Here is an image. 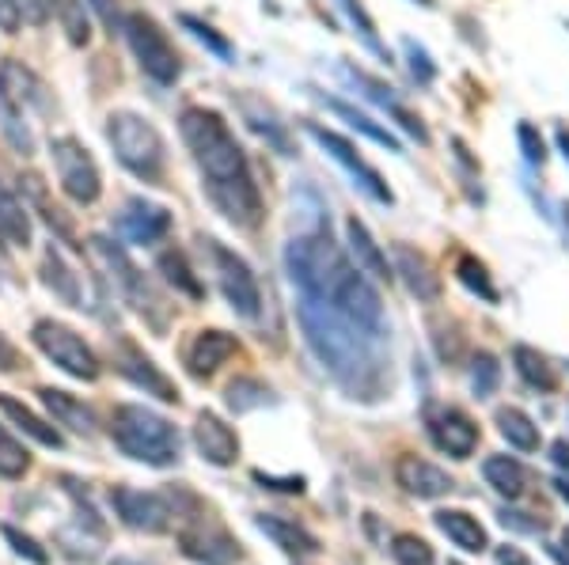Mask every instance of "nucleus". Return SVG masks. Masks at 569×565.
Here are the masks:
<instances>
[{"instance_id":"nucleus-45","label":"nucleus","mask_w":569,"mask_h":565,"mask_svg":"<svg viewBox=\"0 0 569 565\" xmlns=\"http://www.w3.org/2000/svg\"><path fill=\"white\" fill-rule=\"evenodd\" d=\"M0 531H4V539H8V543H12V551H15V554H23V558H31L35 565H46V562H49V554L43 551V546H38L31 535H20V531H15L12 523H4V528H0Z\"/></svg>"},{"instance_id":"nucleus-21","label":"nucleus","mask_w":569,"mask_h":565,"mask_svg":"<svg viewBox=\"0 0 569 565\" xmlns=\"http://www.w3.org/2000/svg\"><path fill=\"white\" fill-rule=\"evenodd\" d=\"M395 273L407 281V289L418 301L425 304L441 301V278L433 273V262H429L422 251H414V247L407 244H395Z\"/></svg>"},{"instance_id":"nucleus-57","label":"nucleus","mask_w":569,"mask_h":565,"mask_svg":"<svg viewBox=\"0 0 569 565\" xmlns=\"http://www.w3.org/2000/svg\"><path fill=\"white\" fill-rule=\"evenodd\" d=\"M566 546H569V531H566Z\"/></svg>"},{"instance_id":"nucleus-33","label":"nucleus","mask_w":569,"mask_h":565,"mask_svg":"<svg viewBox=\"0 0 569 565\" xmlns=\"http://www.w3.org/2000/svg\"><path fill=\"white\" fill-rule=\"evenodd\" d=\"M498 429L501 437L509 440V444L516 448V452H535L539 448V426H535L532 418H527L524 410H516V406H501L498 410Z\"/></svg>"},{"instance_id":"nucleus-52","label":"nucleus","mask_w":569,"mask_h":565,"mask_svg":"<svg viewBox=\"0 0 569 565\" xmlns=\"http://www.w3.org/2000/svg\"><path fill=\"white\" fill-rule=\"evenodd\" d=\"M0 369H4V372H15V369H20V353H15V349L8 346L4 338H0Z\"/></svg>"},{"instance_id":"nucleus-7","label":"nucleus","mask_w":569,"mask_h":565,"mask_svg":"<svg viewBox=\"0 0 569 565\" xmlns=\"http://www.w3.org/2000/svg\"><path fill=\"white\" fill-rule=\"evenodd\" d=\"M122 35H126L129 49H134L141 72L145 77H152L156 84L171 88L179 77H183V57H179L175 43H171L168 31H163L148 12H126V20H122Z\"/></svg>"},{"instance_id":"nucleus-17","label":"nucleus","mask_w":569,"mask_h":565,"mask_svg":"<svg viewBox=\"0 0 569 565\" xmlns=\"http://www.w3.org/2000/svg\"><path fill=\"white\" fill-rule=\"evenodd\" d=\"M194 444L197 452H202L205 463H213V467H232L239 460V437L236 429L228 426V421H220L213 410H202L194 421Z\"/></svg>"},{"instance_id":"nucleus-22","label":"nucleus","mask_w":569,"mask_h":565,"mask_svg":"<svg viewBox=\"0 0 569 565\" xmlns=\"http://www.w3.org/2000/svg\"><path fill=\"white\" fill-rule=\"evenodd\" d=\"M345 239H350L353 262H357L368 278H376V281H391L395 278L391 262H387V255L379 251V244L373 239V231L365 228V221H357V217L345 221Z\"/></svg>"},{"instance_id":"nucleus-34","label":"nucleus","mask_w":569,"mask_h":565,"mask_svg":"<svg viewBox=\"0 0 569 565\" xmlns=\"http://www.w3.org/2000/svg\"><path fill=\"white\" fill-rule=\"evenodd\" d=\"M323 103L331 106V111L338 114V118H345V122H350V126L357 129V133H365L368 140H376V145L391 148V152H399V148H402V145H399V137H395L391 129H384V126H379V122L368 118V114H361L357 106H350V103H345V99H323Z\"/></svg>"},{"instance_id":"nucleus-48","label":"nucleus","mask_w":569,"mask_h":565,"mask_svg":"<svg viewBox=\"0 0 569 565\" xmlns=\"http://www.w3.org/2000/svg\"><path fill=\"white\" fill-rule=\"evenodd\" d=\"M23 27L20 12H15L12 0H0V31H8V35H15V31Z\"/></svg>"},{"instance_id":"nucleus-16","label":"nucleus","mask_w":569,"mask_h":565,"mask_svg":"<svg viewBox=\"0 0 569 565\" xmlns=\"http://www.w3.org/2000/svg\"><path fill=\"white\" fill-rule=\"evenodd\" d=\"M118 231H122V239H129V244H141V247L160 244V239L171 231V213L163 210V205L145 202V197H129L118 213Z\"/></svg>"},{"instance_id":"nucleus-55","label":"nucleus","mask_w":569,"mask_h":565,"mask_svg":"<svg viewBox=\"0 0 569 565\" xmlns=\"http://www.w3.org/2000/svg\"><path fill=\"white\" fill-rule=\"evenodd\" d=\"M555 489H558V494H562L566 501H569V478H558V482H555Z\"/></svg>"},{"instance_id":"nucleus-29","label":"nucleus","mask_w":569,"mask_h":565,"mask_svg":"<svg viewBox=\"0 0 569 565\" xmlns=\"http://www.w3.org/2000/svg\"><path fill=\"white\" fill-rule=\"evenodd\" d=\"M482 475L501 497H509V501L524 497V489H527V471L521 460H513V455H490V460L482 463Z\"/></svg>"},{"instance_id":"nucleus-8","label":"nucleus","mask_w":569,"mask_h":565,"mask_svg":"<svg viewBox=\"0 0 569 565\" xmlns=\"http://www.w3.org/2000/svg\"><path fill=\"white\" fill-rule=\"evenodd\" d=\"M49 156H54L57 182H61L65 197L77 205H95L103 194V174H99L95 156L80 145V137L61 133V137L49 140Z\"/></svg>"},{"instance_id":"nucleus-56","label":"nucleus","mask_w":569,"mask_h":565,"mask_svg":"<svg viewBox=\"0 0 569 565\" xmlns=\"http://www.w3.org/2000/svg\"><path fill=\"white\" fill-rule=\"evenodd\" d=\"M418 4H425V8H429V4H433V0H418Z\"/></svg>"},{"instance_id":"nucleus-9","label":"nucleus","mask_w":569,"mask_h":565,"mask_svg":"<svg viewBox=\"0 0 569 565\" xmlns=\"http://www.w3.org/2000/svg\"><path fill=\"white\" fill-rule=\"evenodd\" d=\"M31 338H35V346L43 349L57 369L69 372L72 380H99V372H103L95 349L88 346L72 327H65V323L38 319L35 327H31Z\"/></svg>"},{"instance_id":"nucleus-27","label":"nucleus","mask_w":569,"mask_h":565,"mask_svg":"<svg viewBox=\"0 0 569 565\" xmlns=\"http://www.w3.org/2000/svg\"><path fill=\"white\" fill-rule=\"evenodd\" d=\"M0 239L12 247H31V217L27 205L15 197L8 182H0Z\"/></svg>"},{"instance_id":"nucleus-15","label":"nucleus","mask_w":569,"mask_h":565,"mask_svg":"<svg viewBox=\"0 0 569 565\" xmlns=\"http://www.w3.org/2000/svg\"><path fill=\"white\" fill-rule=\"evenodd\" d=\"M179 546L190 562L197 565H236L239 562V543L228 535L220 523H213L209 517L194 512L190 523L179 531Z\"/></svg>"},{"instance_id":"nucleus-46","label":"nucleus","mask_w":569,"mask_h":565,"mask_svg":"<svg viewBox=\"0 0 569 565\" xmlns=\"http://www.w3.org/2000/svg\"><path fill=\"white\" fill-rule=\"evenodd\" d=\"M15 12H20L23 23H31V27H43L49 20V0H12Z\"/></svg>"},{"instance_id":"nucleus-19","label":"nucleus","mask_w":569,"mask_h":565,"mask_svg":"<svg viewBox=\"0 0 569 565\" xmlns=\"http://www.w3.org/2000/svg\"><path fill=\"white\" fill-rule=\"evenodd\" d=\"M114 364H118L122 376L134 380L137 387H145V395H156V398H163V403H179V387L171 384V380L163 376V372L156 369L137 346L122 342L118 353H114Z\"/></svg>"},{"instance_id":"nucleus-53","label":"nucleus","mask_w":569,"mask_h":565,"mask_svg":"<svg viewBox=\"0 0 569 565\" xmlns=\"http://www.w3.org/2000/svg\"><path fill=\"white\" fill-rule=\"evenodd\" d=\"M550 460L562 471H569V440H555V444H550Z\"/></svg>"},{"instance_id":"nucleus-32","label":"nucleus","mask_w":569,"mask_h":565,"mask_svg":"<svg viewBox=\"0 0 569 565\" xmlns=\"http://www.w3.org/2000/svg\"><path fill=\"white\" fill-rule=\"evenodd\" d=\"M0 410H4L8 418H12L15 426H20L31 440H38V444H46V448H61V433H57V429L49 426V421L38 418L35 410H27V406H23L20 398L0 395Z\"/></svg>"},{"instance_id":"nucleus-14","label":"nucleus","mask_w":569,"mask_h":565,"mask_svg":"<svg viewBox=\"0 0 569 565\" xmlns=\"http://www.w3.org/2000/svg\"><path fill=\"white\" fill-rule=\"evenodd\" d=\"M425 433L452 460H471L478 448V426L459 406H425Z\"/></svg>"},{"instance_id":"nucleus-50","label":"nucleus","mask_w":569,"mask_h":565,"mask_svg":"<svg viewBox=\"0 0 569 565\" xmlns=\"http://www.w3.org/2000/svg\"><path fill=\"white\" fill-rule=\"evenodd\" d=\"M527 512H501V523L505 528H516V531H543V520H524Z\"/></svg>"},{"instance_id":"nucleus-12","label":"nucleus","mask_w":569,"mask_h":565,"mask_svg":"<svg viewBox=\"0 0 569 565\" xmlns=\"http://www.w3.org/2000/svg\"><path fill=\"white\" fill-rule=\"evenodd\" d=\"M304 129H308V137L316 140V145L323 148V152L331 156L334 163H342L345 174H350V179L357 182V187L365 190V194L373 197V202H379V205H391V202H395V194H391V187L384 182V174H379V171L373 168V163H368L365 156H361L357 148H353L350 140L342 137V133L319 126V122H308Z\"/></svg>"},{"instance_id":"nucleus-51","label":"nucleus","mask_w":569,"mask_h":565,"mask_svg":"<svg viewBox=\"0 0 569 565\" xmlns=\"http://www.w3.org/2000/svg\"><path fill=\"white\" fill-rule=\"evenodd\" d=\"M498 565H535V562L516 551V546H498Z\"/></svg>"},{"instance_id":"nucleus-54","label":"nucleus","mask_w":569,"mask_h":565,"mask_svg":"<svg viewBox=\"0 0 569 565\" xmlns=\"http://www.w3.org/2000/svg\"><path fill=\"white\" fill-rule=\"evenodd\" d=\"M555 140H558V148H562V156L569 160V126H558L555 129Z\"/></svg>"},{"instance_id":"nucleus-24","label":"nucleus","mask_w":569,"mask_h":565,"mask_svg":"<svg viewBox=\"0 0 569 565\" xmlns=\"http://www.w3.org/2000/svg\"><path fill=\"white\" fill-rule=\"evenodd\" d=\"M259 531H266V535L274 539L285 554H296V558H311V554H319V539L311 535L308 528H300L296 520L274 517V512H262Z\"/></svg>"},{"instance_id":"nucleus-3","label":"nucleus","mask_w":569,"mask_h":565,"mask_svg":"<svg viewBox=\"0 0 569 565\" xmlns=\"http://www.w3.org/2000/svg\"><path fill=\"white\" fill-rule=\"evenodd\" d=\"M296 319H300L308 349L345 392L353 398H376L387 380V338L357 327L345 315L331 312L319 301H308V296H296Z\"/></svg>"},{"instance_id":"nucleus-43","label":"nucleus","mask_w":569,"mask_h":565,"mask_svg":"<svg viewBox=\"0 0 569 565\" xmlns=\"http://www.w3.org/2000/svg\"><path fill=\"white\" fill-rule=\"evenodd\" d=\"M516 140H521L524 160L532 163V168H543V163H547V145H543L539 129H535L532 122H521V126H516Z\"/></svg>"},{"instance_id":"nucleus-35","label":"nucleus","mask_w":569,"mask_h":565,"mask_svg":"<svg viewBox=\"0 0 569 565\" xmlns=\"http://www.w3.org/2000/svg\"><path fill=\"white\" fill-rule=\"evenodd\" d=\"M49 12L57 15L65 38H69L72 46H84L88 38H92V23H88L84 0H49Z\"/></svg>"},{"instance_id":"nucleus-40","label":"nucleus","mask_w":569,"mask_h":565,"mask_svg":"<svg viewBox=\"0 0 569 565\" xmlns=\"http://www.w3.org/2000/svg\"><path fill=\"white\" fill-rule=\"evenodd\" d=\"M391 554L399 565H436L433 546H429L422 535H410V531H402V535L391 539Z\"/></svg>"},{"instance_id":"nucleus-6","label":"nucleus","mask_w":569,"mask_h":565,"mask_svg":"<svg viewBox=\"0 0 569 565\" xmlns=\"http://www.w3.org/2000/svg\"><path fill=\"white\" fill-rule=\"evenodd\" d=\"M31 111H46V84L23 61L8 57L0 65V129L23 156L35 152V137L27 126Z\"/></svg>"},{"instance_id":"nucleus-18","label":"nucleus","mask_w":569,"mask_h":565,"mask_svg":"<svg viewBox=\"0 0 569 565\" xmlns=\"http://www.w3.org/2000/svg\"><path fill=\"white\" fill-rule=\"evenodd\" d=\"M395 478H399V486L407 489L410 497H418V501H436V497H444L452 486H456L448 471H441L429 460H418V455H399Z\"/></svg>"},{"instance_id":"nucleus-10","label":"nucleus","mask_w":569,"mask_h":565,"mask_svg":"<svg viewBox=\"0 0 569 565\" xmlns=\"http://www.w3.org/2000/svg\"><path fill=\"white\" fill-rule=\"evenodd\" d=\"M92 251L99 255V259H103V265L111 270V278L122 285V296H126V301L134 304L137 312H141L145 319L152 323V327H163V301L156 296V289L148 285L145 273L137 270L134 262H129V255L122 251L114 239H103V236L92 239Z\"/></svg>"},{"instance_id":"nucleus-49","label":"nucleus","mask_w":569,"mask_h":565,"mask_svg":"<svg viewBox=\"0 0 569 565\" xmlns=\"http://www.w3.org/2000/svg\"><path fill=\"white\" fill-rule=\"evenodd\" d=\"M254 478H259L262 486H270V489H285V494H300L304 489V478H274V475H262V471Z\"/></svg>"},{"instance_id":"nucleus-37","label":"nucleus","mask_w":569,"mask_h":565,"mask_svg":"<svg viewBox=\"0 0 569 565\" xmlns=\"http://www.w3.org/2000/svg\"><path fill=\"white\" fill-rule=\"evenodd\" d=\"M456 278L464 281L467 289H471L475 296H482L486 304H498L501 296H498V289H493V281H490V273H486V265L475 259V255H464L456 265Z\"/></svg>"},{"instance_id":"nucleus-58","label":"nucleus","mask_w":569,"mask_h":565,"mask_svg":"<svg viewBox=\"0 0 569 565\" xmlns=\"http://www.w3.org/2000/svg\"><path fill=\"white\" fill-rule=\"evenodd\" d=\"M452 565H459V562H452Z\"/></svg>"},{"instance_id":"nucleus-44","label":"nucleus","mask_w":569,"mask_h":565,"mask_svg":"<svg viewBox=\"0 0 569 565\" xmlns=\"http://www.w3.org/2000/svg\"><path fill=\"white\" fill-rule=\"evenodd\" d=\"M402 49H407V57H410V72H414L418 84H433V80H436V65L429 61L425 49L418 46L414 38H407V43H402Z\"/></svg>"},{"instance_id":"nucleus-36","label":"nucleus","mask_w":569,"mask_h":565,"mask_svg":"<svg viewBox=\"0 0 569 565\" xmlns=\"http://www.w3.org/2000/svg\"><path fill=\"white\" fill-rule=\"evenodd\" d=\"M334 8H338V12H345V20H350V27L357 31L361 38H365V46L373 49V54H379V57H384V61H391V57H387V49L379 46L376 23H373V15L365 12V4H361V0H334Z\"/></svg>"},{"instance_id":"nucleus-25","label":"nucleus","mask_w":569,"mask_h":565,"mask_svg":"<svg viewBox=\"0 0 569 565\" xmlns=\"http://www.w3.org/2000/svg\"><path fill=\"white\" fill-rule=\"evenodd\" d=\"M433 523L452 539V543L459 546V551H467V554H482L486 546H490V539H486V528L471 517V512H464V509H441L433 517Z\"/></svg>"},{"instance_id":"nucleus-23","label":"nucleus","mask_w":569,"mask_h":565,"mask_svg":"<svg viewBox=\"0 0 569 565\" xmlns=\"http://www.w3.org/2000/svg\"><path fill=\"white\" fill-rule=\"evenodd\" d=\"M345 77H350L353 84H361V88H365V95L373 99V103H379V106H384V111L391 114V118L399 122V126L407 129L410 137L418 140V145H429V129L422 126V118H418V114H410L407 106H402L399 99L391 95V88H384V84H379V80L365 77V72H353V69H345Z\"/></svg>"},{"instance_id":"nucleus-39","label":"nucleus","mask_w":569,"mask_h":565,"mask_svg":"<svg viewBox=\"0 0 569 565\" xmlns=\"http://www.w3.org/2000/svg\"><path fill=\"white\" fill-rule=\"evenodd\" d=\"M179 23H183V27L190 31V35L197 38V43H205V46H209L213 54L220 57V61H232V57H236L232 43H228L225 35H217V27H209V23H205V20H197V15L183 12V15H179Z\"/></svg>"},{"instance_id":"nucleus-2","label":"nucleus","mask_w":569,"mask_h":565,"mask_svg":"<svg viewBox=\"0 0 569 565\" xmlns=\"http://www.w3.org/2000/svg\"><path fill=\"white\" fill-rule=\"evenodd\" d=\"M179 133H183L190 156L202 171V187L209 202L239 228H259L262 217H266L259 182H254L247 152L239 148L228 122L213 106H183Z\"/></svg>"},{"instance_id":"nucleus-42","label":"nucleus","mask_w":569,"mask_h":565,"mask_svg":"<svg viewBox=\"0 0 569 565\" xmlns=\"http://www.w3.org/2000/svg\"><path fill=\"white\" fill-rule=\"evenodd\" d=\"M498 384H501V364H498V357H493V353H478L475 364H471V387H475V395H478V398L493 395V392H498Z\"/></svg>"},{"instance_id":"nucleus-1","label":"nucleus","mask_w":569,"mask_h":565,"mask_svg":"<svg viewBox=\"0 0 569 565\" xmlns=\"http://www.w3.org/2000/svg\"><path fill=\"white\" fill-rule=\"evenodd\" d=\"M285 270L296 296L327 304L331 312L345 315V319L357 323V327L387 338L384 296H379V289L365 278V270L353 262V255L334 244L327 228H311L288 239Z\"/></svg>"},{"instance_id":"nucleus-47","label":"nucleus","mask_w":569,"mask_h":565,"mask_svg":"<svg viewBox=\"0 0 569 565\" xmlns=\"http://www.w3.org/2000/svg\"><path fill=\"white\" fill-rule=\"evenodd\" d=\"M88 4H92L99 20L111 27V35H114V31H122V20H126V12H118V0H88Z\"/></svg>"},{"instance_id":"nucleus-41","label":"nucleus","mask_w":569,"mask_h":565,"mask_svg":"<svg viewBox=\"0 0 569 565\" xmlns=\"http://www.w3.org/2000/svg\"><path fill=\"white\" fill-rule=\"evenodd\" d=\"M266 403H270V387L259 384V380H236V384L228 387V406H232L236 414L254 410V406H266Z\"/></svg>"},{"instance_id":"nucleus-38","label":"nucleus","mask_w":569,"mask_h":565,"mask_svg":"<svg viewBox=\"0 0 569 565\" xmlns=\"http://www.w3.org/2000/svg\"><path fill=\"white\" fill-rule=\"evenodd\" d=\"M27 467H31L27 448L0 426V478H23L27 475Z\"/></svg>"},{"instance_id":"nucleus-4","label":"nucleus","mask_w":569,"mask_h":565,"mask_svg":"<svg viewBox=\"0 0 569 565\" xmlns=\"http://www.w3.org/2000/svg\"><path fill=\"white\" fill-rule=\"evenodd\" d=\"M111 437L129 460L148 467H171L183 455V437L168 418L137 403H122L111 414Z\"/></svg>"},{"instance_id":"nucleus-20","label":"nucleus","mask_w":569,"mask_h":565,"mask_svg":"<svg viewBox=\"0 0 569 565\" xmlns=\"http://www.w3.org/2000/svg\"><path fill=\"white\" fill-rule=\"evenodd\" d=\"M236 353H239V342L232 335H225V330H197L186 346V369H190V376L205 380Z\"/></svg>"},{"instance_id":"nucleus-31","label":"nucleus","mask_w":569,"mask_h":565,"mask_svg":"<svg viewBox=\"0 0 569 565\" xmlns=\"http://www.w3.org/2000/svg\"><path fill=\"white\" fill-rule=\"evenodd\" d=\"M513 364L521 372V380L527 387H539V392H558V372L539 349L532 346H516L513 349Z\"/></svg>"},{"instance_id":"nucleus-11","label":"nucleus","mask_w":569,"mask_h":565,"mask_svg":"<svg viewBox=\"0 0 569 565\" xmlns=\"http://www.w3.org/2000/svg\"><path fill=\"white\" fill-rule=\"evenodd\" d=\"M205 244H209V259H213V270H217V285L220 293H225V301L232 304V312L243 315V319H259L262 289L259 281H254L251 265L239 259L236 251H228L225 244H217V239H205Z\"/></svg>"},{"instance_id":"nucleus-30","label":"nucleus","mask_w":569,"mask_h":565,"mask_svg":"<svg viewBox=\"0 0 569 565\" xmlns=\"http://www.w3.org/2000/svg\"><path fill=\"white\" fill-rule=\"evenodd\" d=\"M156 270L168 278V285H175V293L190 296V301H202L205 296V285L197 281L194 265H190V259L179 247H168V251H160V259H156Z\"/></svg>"},{"instance_id":"nucleus-13","label":"nucleus","mask_w":569,"mask_h":565,"mask_svg":"<svg viewBox=\"0 0 569 565\" xmlns=\"http://www.w3.org/2000/svg\"><path fill=\"white\" fill-rule=\"evenodd\" d=\"M114 509H118V517L126 528L134 531H148V535H160V531H168L171 523H175L179 509L171 505L168 494H145V489H129V486H118L111 494Z\"/></svg>"},{"instance_id":"nucleus-26","label":"nucleus","mask_w":569,"mask_h":565,"mask_svg":"<svg viewBox=\"0 0 569 565\" xmlns=\"http://www.w3.org/2000/svg\"><path fill=\"white\" fill-rule=\"evenodd\" d=\"M43 281L46 289H54V296H61L65 304L84 307V289H80V273H72V265L61 259L57 247H49L43 255Z\"/></svg>"},{"instance_id":"nucleus-5","label":"nucleus","mask_w":569,"mask_h":565,"mask_svg":"<svg viewBox=\"0 0 569 565\" xmlns=\"http://www.w3.org/2000/svg\"><path fill=\"white\" fill-rule=\"evenodd\" d=\"M106 140H111L114 156L129 174H137L141 182L160 187L163 171H168V145H163L160 129L134 111H114L106 118Z\"/></svg>"},{"instance_id":"nucleus-28","label":"nucleus","mask_w":569,"mask_h":565,"mask_svg":"<svg viewBox=\"0 0 569 565\" xmlns=\"http://www.w3.org/2000/svg\"><path fill=\"white\" fill-rule=\"evenodd\" d=\"M43 403L49 406V414H54L61 426H69V429H77L80 437H92L95 433V414L88 410L80 398H72L69 392H57V387H43Z\"/></svg>"}]
</instances>
